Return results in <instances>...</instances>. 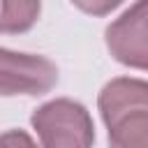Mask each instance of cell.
<instances>
[{
	"mask_svg": "<svg viewBox=\"0 0 148 148\" xmlns=\"http://www.w3.org/2000/svg\"><path fill=\"white\" fill-rule=\"evenodd\" d=\"M58 83V67L32 53H16L0 46V95H44Z\"/></svg>",
	"mask_w": 148,
	"mask_h": 148,
	"instance_id": "obj_3",
	"label": "cell"
},
{
	"mask_svg": "<svg viewBox=\"0 0 148 148\" xmlns=\"http://www.w3.org/2000/svg\"><path fill=\"white\" fill-rule=\"evenodd\" d=\"M109 141L118 148H148V83L141 79H113L97 99Z\"/></svg>",
	"mask_w": 148,
	"mask_h": 148,
	"instance_id": "obj_1",
	"label": "cell"
},
{
	"mask_svg": "<svg viewBox=\"0 0 148 148\" xmlns=\"http://www.w3.org/2000/svg\"><path fill=\"white\" fill-rule=\"evenodd\" d=\"M123 0H72V5H76L81 12L92 14V16H104L111 9H116Z\"/></svg>",
	"mask_w": 148,
	"mask_h": 148,
	"instance_id": "obj_6",
	"label": "cell"
},
{
	"mask_svg": "<svg viewBox=\"0 0 148 148\" xmlns=\"http://www.w3.org/2000/svg\"><path fill=\"white\" fill-rule=\"evenodd\" d=\"M106 46L118 62L148 69V0L134 2L106 28Z\"/></svg>",
	"mask_w": 148,
	"mask_h": 148,
	"instance_id": "obj_4",
	"label": "cell"
},
{
	"mask_svg": "<svg viewBox=\"0 0 148 148\" xmlns=\"http://www.w3.org/2000/svg\"><path fill=\"white\" fill-rule=\"evenodd\" d=\"M42 12L39 0H0V32L16 35L30 30Z\"/></svg>",
	"mask_w": 148,
	"mask_h": 148,
	"instance_id": "obj_5",
	"label": "cell"
},
{
	"mask_svg": "<svg viewBox=\"0 0 148 148\" xmlns=\"http://www.w3.org/2000/svg\"><path fill=\"white\" fill-rule=\"evenodd\" d=\"M30 123L46 148H86L95 139L86 106L74 99H53L42 104L32 113Z\"/></svg>",
	"mask_w": 148,
	"mask_h": 148,
	"instance_id": "obj_2",
	"label": "cell"
},
{
	"mask_svg": "<svg viewBox=\"0 0 148 148\" xmlns=\"http://www.w3.org/2000/svg\"><path fill=\"white\" fill-rule=\"evenodd\" d=\"M16 146V143H25V146H30L32 143V139L30 136H25V134H18V132H12V134H5V136H0V146Z\"/></svg>",
	"mask_w": 148,
	"mask_h": 148,
	"instance_id": "obj_7",
	"label": "cell"
}]
</instances>
